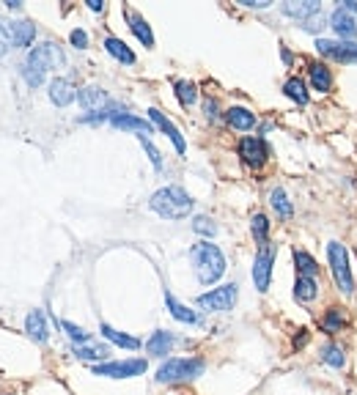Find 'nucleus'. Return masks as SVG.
<instances>
[{
    "instance_id": "nucleus-1",
    "label": "nucleus",
    "mask_w": 357,
    "mask_h": 395,
    "mask_svg": "<svg viewBox=\"0 0 357 395\" xmlns=\"http://www.w3.org/2000/svg\"><path fill=\"white\" fill-rule=\"evenodd\" d=\"M55 66H64V53H61L58 44L44 41V44H39V47H34V50L28 53L22 74H25V80H28L31 88H39V86L44 83L47 72L55 69Z\"/></svg>"
},
{
    "instance_id": "nucleus-2",
    "label": "nucleus",
    "mask_w": 357,
    "mask_h": 395,
    "mask_svg": "<svg viewBox=\"0 0 357 395\" xmlns=\"http://www.w3.org/2000/svg\"><path fill=\"white\" fill-rule=\"evenodd\" d=\"M190 258H193L198 280H201L203 286L217 283V280L223 277V272H226V258H223L220 247L212 245V242H198V245H193Z\"/></svg>"
},
{
    "instance_id": "nucleus-3",
    "label": "nucleus",
    "mask_w": 357,
    "mask_h": 395,
    "mask_svg": "<svg viewBox=\"0 0 357 395\" xmlns=\"http://www.w3.org/2000/svg\"><path fill=\"white\" fill-rule=\"evenodd\" d=\"M193 203L196 200L187 195L181 187H162L149 200L151 212H157L165 220H181V217H187L193 212Z\"/></svg>"
},
{
    "instance_id": "nucleus-4",
    "label": "nucleus",
    "mask_w": 357,
    "mask_h": 395,
    "mask_svg": "<svg viewBox=\"0 0 357 395\" xmlns=\"http://www.w3.org/2000/svg\"><path fill=\"white\" fill-rule=\"evenodd\" d=\"M206 362L201 357H174L168 362H162L160 371H157V381H187V379H196L203 374Z\"/></svg>"
},
{
    "instance_id": "nucleus-5",
    "label": "nucleus",
    "mask_w": 357,
    "mask_h": 395,
    "mask_svg": "<svg viewBox=\"0 0 357 395\" xmlns=\"http://www.w3.org/2000/svg\"><path fill=\"white\" fill-rule=\"evenodd\" d=\"M327 258H330V272L333 280L338 286L341 294H352L355 291V280H352V270H349V252L341 242H330L327 245Z\"/></svg>"
},
{
    "instance_id": "nucleus-6",
    "label": "nucleus",
    "mask_w": 357,
    "mask_h": 395,
    "mask_svg": "<svg viewBox=\"0 0 357 395\" xmlns=\"http://www.w3.org/2000/svg\"><path fill=\"white\" fill-rule=\"evenodd\" d=\"M236 297H239L236 286L228 283V286L212 288L209 294H201V297H198V307L212 310V313H226V310H231V307L236 305Z\"/></svg>"
},
{
    "instance_id": "nucleus-7",
    "label": "nucleus",
    "mask_w": 357,
    "mask_h": 395,
    "mask_svg": "<svg viewBox=\"0 0 357 395\" xmlns=\"http://www.w3.org/2000/svg\"><path fill=\"white\" fill-rule=\"evenodd\" d=\"M96 376H110V379H129L146 374V359H119V362H102L94 365Z\"/></svg>"
},
{
    "instance_id": "nucleus-8",
    "label": "nucleus",
    "mask_w": 357,
    "mask_h": 395,
    "mask_svg": "<svg viewBox=\"0 0 357 395\" xmlns=\"http://www.w3.org/2000/svg\"><path fill=\"white\" fill-rule=\"evenodd\" d=\"M272 264H275V245H261L253 261V283L264 294L272 280Z\"/></svg>"
},
{
    "instance_id": "nucleus-9",
    "label": "nucleus",
    "mask_w": 357,
    "mask_h": 395,
    "mask_svg": "<svg viewBox=\"0 0 357 395\" xmlns=\"http://www.w3.org/2000/svg\"><path fill=\"white\" fill-rule=\"evenodd\" d=\"M316 50L324 58H333L338 63H357V44L355 41H330V39H316Z\"/></svg>"
},
{
    "instance_id": "nucleus-10",
    "label": "nucleus",
    "mask_w": 357,
    "mask_h": 395,
    "mask_svg": "<svg viewBox=\"0 0 357 395\" xmlns=\"http://www.w3.org/2000/svg\"><path fill=\"white\" fill-rule=\"evenodd\" d=\"M239 157L248 162L250 168H261L269 157L267 143H264L261 138H245V140L239 143Z\"/></svg>"
},
{
    "instance_id": "nucleus-11",
    "label": "nucleus",
    "mask_w": 357,
    "mask_h": 395,
    "mask_svg": "<svg viewBox=\"0 0 357 395\" xmlns=\"http://www.w3.org/2000/svg\"><path fill=\"white\" fill-rule=\"evenodd\" d=\"M50 99H53V105H58V108L71 105V102L77 99V91L71 86V80H66V77H55L53 83H50Z\"/></svg>"
},
{
    "instance_id": "nucleus-12",
    "label": "nucleus",
    "mask_w": 357,
    "mask_h": 395,
    "mask_svg": "<svg viewBox=\"0 0 357 395\" xmlns=\"http://www.w3.org/2000/svg\"><path fill=\"white\" fill-rule=\"evenodd\" d=\"M330 25H333V31L338 34L343 41H352V39L357 36V25L355 19H352V14L349 11H343V9H336L333 14H330Z\"/></svg>"
},
{
    "instance_id": "nucleus-13",
    "label": "nucleus",
    "mask_w": 357,
    "mask_h": 395,
    "mask_svg": "<svg viewBox=\"0 0 357 395\" xmlns=\"http://www.w3.org/2000/svg\"><path fill=\"white\" fill-rule=\"evenodd\" d=\"M25 332H28L36 343H44L47 338H50L47 319H44V313H41V310H31V313L25 316Z\"/></svg>"
},
{
    "instance_id": "nucleus-14",
    "label": "nucleus",
    "mask_w": 357,
    "mask_h": 395,
    "mask_svg": "<svg viewBox=\"0 0 357 395\" xmlns=\"http://www.w3.org/2000/svg\"><path fill=\"white\" fill-rule=\"evenodd\" d=\"M149 118H151V121H154V124L160 126L162 132H165V135L171 138V143L176 145V151H178V154H184V148H187V143H184V138H181V132H178L176 126L171 124V121H168V118H165V116H162V113H160V110H157V108H151V110H149Z\"/></svg>"
},
{
    "instance_id": "nucleus-15",
    "label": "nucleus",
    "mask_w": 357,
    "mask_h": 395,
    "mask_svg": "<svg viewBox=\"0 0 357 395\" xmlns=\"http://www.w3.org/2000/svg\"><path fill=\"white\" fill-rule=\"evenodd\" d=\"M77 99H80L83 110H89V113L102 110V105L107 102L105 91L99 88V86H86V88H80V91H77Z\"/></svg>"
},
{
    "instance_id": "nucleus-16",
    "label": "nucleus",
    "mask_w": 357,
    "mask_h": 395,
    "mask_svg": "<svg viewBox=\"0 0 357 395\" xmlns=\"http://www.w3.org/2000/svg\"><path fill=\"white\" fill-rule=\"evenodd\" d=\"M281 11L283 14H288V17H294V19H311L313 14H319L321 11V6L316 3V0H305V3H294V0H288V3H283L281 6Z\"/></svg>"
},
{
    "instance_id": "nucleus-17",
    "label": "nucleus",
    "mask_w": 357,
    "mask_h": 395,
    "mask_svg": "<svg viewBox=\"0 0 357 395\" xmlns=\"http://www.w3.org/2000/svg\"><path fill=\"white\" fill-rule=\"evenodd\" d=\"M11 36H14V47H31L36 39V25L28 19H17L11 22Z\"/></svg>"
},
{
    "instance_id": "nucleus-18",
    "label": "nucleus",
    "mask_w": 357,
    "mask_h": 395,
    "mask_svg": "<svg viewBox=\"0 0 357 395\" xmlns=\"http://www.w3.org/2000/svg\"><path fill=\"white\" fill-rule=\"evenodd\" d=\"M308 74H311V86H313V91L327 93V91L333 88V72H330L324 63H311Z\"/></svg>"
},
{
    "instance_id": "nucleus-19",
    "label": "nucleus",
    "mask_w": 357,
    "mask_h": 395,
    "mask_svg": "<svg viewBox=\"0 0 357 395\" xmlns=\"http://www.w3.org/2000/svg\"><path fill=\"white\" fill-rule=\"evenodd\" d=\"M110 121H113V126H119V129H135V132H141V135H151V132H154V126L149 124V121H143L138 116H129V113H119V116H113Z\"/></svg>"
},
{
    "instance_id": "nucleus-20",
    "label": "nucleus",
    "mask_w": 357,
    "mask_h": 395,
    "mask_svg": "<svg viewBox=\"0 0 357 395\" xmlns=\"http://www.w3.org/2000/svg\"><path fill=\"white\" fill-rule=\"evenodd\" d=\"M165 305L171 310V316L176 319V322H184V324H198V313H193L187 305H181L176 297L171 294V291H165Z\"/></svg>"
},
{
    "instance_id": "nucleus-21",
    "label": "nucleus",
    "mask_w": 357,
    "mask_h": 395,
    "mask_svg": "<svg viewBox=\"0 0 357 395\" xmlns=\"http://www.w3.org/2000/svg\"><path fill=\"white\" fill-rule=\"evenodd\" d=\"M226 121H228L233 129H239V132H248V129H253V124H256V116H253L248 108H228L226 110Z\"/></svg>"
},
{
    "instance_id": "nucleus-22",
    "label": "nucleus",
    "mask_w": 357,
    "mask_h": 395,
    "mask_svg": "<svg viewBox=\"0 0 357 395\" xmlns=\"http://www.w3.org/2000/svg\"><path fill=\"white\" fill-rule=\"evenodd\" d=\"M294 297H297V302H313V299L319 297V283H316V277H300V275H297Z\"/></svg>"
},
{
    "instance_id": "nucleus-23",
    "label": "nucleus",
    "mask_w": 357,
    "mask_h": 395,
    "mask_svg": "<svg viewBox=\"0 0 357 395\" xmlns=\"http://www.w3.org/2000/svg\"><path fill=\"white\" fill-rule=\"evenodd\" d=\"M171 346H174V335H171V332H165V329H157V332L146 341V352H149V354H157V357H162V354H168V352H171Z\"/></svg>"
},
{
    "instance_id": "nucleus-24",
    "label": "nucleus",
    "mask_w": 357,
    "mask_h": 395,
    "mask_svg": "<svg viewBox=\"0 0 357 395\" xmlns=\"http://www.w3.org/2000/svg\"><path fill=\"white\" fill-rule=\"evenodd\" d=\"M105 50H107L110 55H113L116 61H121V63H126V66H129V63H135V53H132V50L126 47L121 39L107 36V39H105Z\"/></svg>"
},
{
    "instance_id": "nucleus-25",
    "label": "nucleus",
    "mask_w": 357,
    "mask_h": 395,
    "mask_svg": "<svg viewBox=\"0 0 357 395\" xmlns=\"http://www.w3.org/2000/svg\"><path fill=\"white\" fill-rule=\"evenodd\" d=\"M343 324H346V316H343L341 307H330V310L321 316V329H324L327 335H338L341 329H343Z\"/></svg>"
},
{
    "instance_id": "nucleus-26",
    "label": "nucleus",
    "mask_w": 357,
    "mask_h": 395,
    "mask_svg": "<svg viewBox=\"0 0 357 395\" xmlns=\"http://www.w3.org/2000/svg\"><path fill=\"white\" fill-rule=\"evenodd\" d=\"M102 335H105L110 343L121 346V349H141V341H138V338H132V335H126V332H119V329H113L110 324H102Z\"/></svg>"
},
{
    "instance_id": "nucleus-27",
    "label": "nucleus",
    "mask_w": 357,
    "mask_h": 395,
    "mask_svg": "<svg viewBox=\"0 0 357 395\" xmlns=\"http://www.w3.org/2000/svg\"><path fill=\"white\" fill-rule=\"evenodd\" d=\"M129 28H132V34L141 39V44L146 47H154V34H151V28H149V22L141 17V14H129Z\"/></svg>"
},
{
    "instance_id": "nucleus-28",
    "label": "nucleus",
    "mask_w": 357,
    "mask_h": 395,
    "mask_svg": "<svg viewBox=\"0 0 357 395\" xmlns=\"http://www.w3.org/2000/svg\"><path fill=\"white\" fill-rule=\"evenodd\" d=\"M321 362H327L330 368H343V365H346V352H343V346H338V343H327V346L321 349Z\"/></svg>"
},
{
    "instance_id": "nucleus-29",
    "label": "nucleus",
    "mask_w": 357,
    "mask_h": 395,
    "mask_svg": "<svg viewBox=\"0 0 357 395\" xmlns=\"http://www.w3.org/2000/svg\"><path fill=\"white\" fill-rule=\"evenodd\" d=\"M294 264H297V275L300 277H316L319 275V264L303 250H294Z\"/></svg>"
},
{
    "instance_id": "nucleus-30",
    "label": "nucleus",
    "mask_w": 357,
    "mask_h": 395,
    "mask_svg": "<svg viewBox=\"0 0 357 395\" xmlns=\"http://www.w3.org/2000/svg\"><path fill=\"white\" fill-rule=\"evenodd\" d=\"M283 93L288 99H294V102H300V105H308V88H305V83L300 77H288L283 86Z\"/></svg>"
},
{
    "instance_id": "nucleus-31",
    "label": "nucleus",
    "mask_w": 357,
    "mask_h": 395,
    "mask_svg": "<svg viewBox=\"0 0 357 395\" xmlns=\"http://www.w3.org/2000/svg\"><path fill=\"white\" fill-rule=\"evenodd\" d=\"M269 203H272V209H275L278 215L283 217V220H288V217L294 215V206L288 203V198H286V193H283V190H281V187L269 193Z\"/></svg>"
},
{
    "instance_id": "nucleus-32",
    "label": "nucleus",
    "mask_w": 357,
    "mask_h": 395,
    "mask_svg": "<svg viewBox=\"0 0 357 395\" xmlns=\"http://www.w3.org/2000/svg\"><path fill=\"white\" fill-rule=\"evenodd\" d=\"M176 96H178V102L184 105V108H190L193 102L198 99V91L193 83H187V80H178L176 83Z\"/></svg>"
},
{
    "instance_id": "nucleus-33",
    "label": "nucleus",
    "mask_w": 357,
    "mask_h": 395,
    "mask_svg": "<svg viewBox=\"0 0 357 395\" xmlns=\"http://www.w3.org/2000/svg\"><path fill=\"white\" fill-rule=\"evenodd\" d=\"M250 231H253V236L261 242V245H267V234H269V220L264 215H256L253 220H250Z\"/></svg>"
},
{
    "instance_id": "nucleus-34",
    "label": "nucleus",
    "mask_w": 357,
    "mask_h": 395,
    "mask_svg": "<svg viewBox=\"0 0 357 395\" xmlns=\"http://www.w3.org/2000/svg\"><path fill=\"white\" fill-rule=\"evenodd\" d=\"M74 357H80V359H105L107 349L105 346H74Z\"/></svg>"
},
{
    "instance_id": "nucleus-35",
    "label": "nucleus",
    "mask_w": 357,
    "mask_h": 395,
    "mask_svg": "<svg viewBox=\"0 0 357 395\" xmlns=\"http://www.w3.org/2000/svg\"><path fill=\"white\" fill-rule=\"evenodd\" d=\"M9 47H14V36H11V22L0 19V55L9 53Z\"/></svg>"
},
{
    "instance_id": "nucleus-36",
    "label": "nucleus",
    "mask_w": 357,
    "mask_h": 395,
    "mask_svg": "<svg viewBox=\"0 0 357 395\" xmlns=\"http://www.w3.org/2000/svg\"><path fill=\"white\" fill-rule=\"evenodd\" d=\"M61 327L66 329V335H69L74 343H89L91 341V335L83 329V327H77V324H71V322H61Z\"/></svg>"
},
{
    "instance_id": "nucleus-37",
    "label": "nucleus",
    "mask_w": 357,
    "mask_h": 395,
    "mask_svg": "<svg viewBox=\"0 0 357 395\" xmlns=\"http://www.w3.org/2000/svg\"><path fill=\"white\" fill-rule=\"evenodd\" d=\"M138 140H141V145L146 148V154H149V160H151V165H154V168L160 170V168H162V154L157 151V148H154V143H151V140H149L146 135H138Z\"/></svg>"
},
{
    "instance_id": "nucleus-38",
    "label": "nucleus",
    "mask_w": 357,
    "mask_h": 395,
    "mask_svg": "<svg viewBox=\"0 0 357 395\" xmlns=\"http://www.w3.org/2000/svg\"><path fill=\"white\" fill-rule=\"evenodd\" d=\"M193 231L201 236H214L217 234V228H214V222L209 217H196V222H193Z\"/></svg>"
},
{
    "instance_id": "nucleus-39",
    "label": "nucleus",
    "mask_w": 357,
    "mask_h": 395,
    "mask_svg": "<svg viewBox=\"0 0 357 395\" xmlns=\"http://www.w3.org/2000/svg\"><path fill=\"white\" fill-rule=\"evenodd\" d=\"M69 41L74 44V47H77V50H86V47H89V34L77 28V31H71V34H69Z\"/></svg>"
},
{
    "instance_id": "nucleus-40",
    "label": "nucleus",
    "mask_w": 357,
    "mask_h": 395,
    "mask_svg": "<svg viewBox=\"0 0 357 395\" xmlns=\"http://www.w3.org/2000/svg\"><path fill=\"white\" fill-rule=\"evenodd\" d=\"M324 22H327V19H324V14L319 11V14H313L311 19H305L303 28H305V31H311V34H316L319 28H324Z\"/></svg>"
},
{
    "instance_id": "nucleus-41",
    "label": "nucleus",
    "mask_w": 357,
    "mask_h": 395,
    "mask_svg": "<svg viewBox=\"0 0 357 395\" xmlns=\"http://www.w3.org/2000/svg\"><path fill=\"white\" fill-rule=\"evenodd\" d=\"M242 6H250V9H267L269 0H239Z\"/></svg>"
},
{
    "instance_id": "nucleus-42",
    "label": "nucleus",
    "mask_w": 357,
    "mask_h": 395,
    "mask_svg": "<svg viewBox=\"0 0 357 395\" xmlns=\"http://www.w3.org/2000/svg\"><path fill=\"white\" fill-rule=\"evenodd\" d=\"M203 110H206L209 118H214V116H217V102H214V99H206V102H203Z\"/></svg>"
},
{
    "instance_id": "nucleus-43",
    "label": "nucleus",
    "mask_w": 357,
    "mask_h": 395,
    "mask_svg": "<svg viewBox=\"0 0 357 395\" xmlns=\"http://www.w3.org/2000/svg\"><path fill=\"white\" fill-rule=\"evenodd\" d=\"M89 9L91 11H102V9H105V3H102V0H89Z\"/></svg>"
},
{
    "instance_id": "nucleus-44",
    "label": "nucleus",
    "mask_w": 357,
    "mask_h": 395,
    "mask_svg": "<svg viewBox=\"0 0 357 395\" xmlns=\"http://www.w3.org/2000/svg\"><path fill=\"white\" fill-rule=\"evenodd\" d=\"M305 341H308V329H303V335H297V341L294 343H297V346H303Z\"/></svg>"
}]
</instances>
